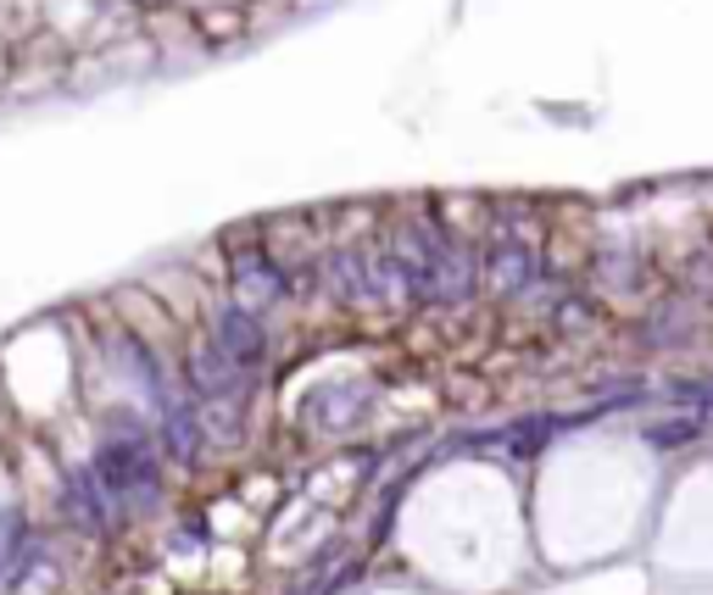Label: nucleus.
I'll use <instances>...</instances> for the list:
<instances>
[{"mask_svg":"<svg viewBox=\"0 0 713 595\" xmlns=\"http://www.w3.org/2000/svg\"><path fill=\"white\" fill-rule=\"evenodd\" d=\"M95 479L107 484L112 501H128V507H157L162 501V473H157V457H151V445L146 434H139V423H118V434L95 451Z\"/></svg>","mask_w":713,"mask_h":595,"instance_id":"f257e3e1","label":"nucleus"},{"mask_svg":"<svg viewBox=\"0 0 713 595\" xmlns=\"http://www.w3.org/2000/svg\"><path fill=\"white\" fill-rule=\"evenodd\" d=\"M212 345L234 362V368H257V357L268 351V334H262V318L251 312V307H218V318H212Z\"/></svg>","mask_w":713,"mask_h":595,"instance_id":"f03ea898","label":"nucleus"},{"mask_svg":"<svg viewBox=\"0 0 713 595\" xmlns=\"http://www.w3.org/2000/svg\"><path fill=\"white\" fill-rule=\"evenodd\" d=\"M234 289L246 295L241 307H268V301H279L284 289H291V273L279 268V257H268V251H241L234 257Z\"/></svg>","mask_w":713,"mask_h":595,"instance_id":"7ed1b4c3","label":"nucleus"},{"mask_svg":"<svg viewBox=\"0 0 713 595\" xmlns=\"http://www.w3.org/2000/svg\"><path fill=\"white\" fill-rule=\"evenodd\" d=\"M189 384H196L207 401H241L246 368H234L218 345H196V351H189Z\"/></svg>","mask_w":713,"mask_h":595,"instance_id":"20e7f679","label":"nucleus"},{"mask_svg":"<svg viewBox=\"0 0 713 595\" xmlns=\"http://www.w3.org/2000/svg\"><path fill=\"white\" fill-rule=\"evenodd\" d=\"M67 512L84 534H107L112 529V495L95 479V468H73L67 473Z\"/></svg>","mask_w":713,"mask_h":595,"instance_id":"39448f33","label":"nucleus"},{"mask_svg":"<svg viewBox=\"0 0 713 595\" xmlns=\"http://www.w3.org/2000/svg\"><path fill=\"white\" fill-rule=\"evenodd\" d=\"M112 357H118V373H128L139 395L168 401V379H162V368L151 362V351H146V339H139V334H128V329L112 334Z\"/></svg>","mask_w":713,"mask_h":595,"instance_id":"423d86ee","label":"nucleus"},{"mask_svg":"<svg viewBox=\"0 0 713 595\" xmlns=\"http://www.w3.org/2000/svg\"><path fill=\"white\" fill-rule=\"evenodd\" d=\"M162 445H168V457L184 462V468L201 457V418H196L189 401H179V395L162 401Z\"/></svg>","mask_w":713,"mask_h":595,"instance_id":"0eeeda50","label":"nucleus"},{"mask_svg":"<svg viewBox=\"0 0 713 595\" xmlns=\"http://www.w3.org/2000/svg\"><path fill=\"white\" fill-rule=\"evenodd\" d=\"M329 284H335V295H341L346 307L373 301V295H379L373 268H368V257H362V251H335V257H329Z\"/></svg>","mask_w":713,"mask_h":595,"instance_id":"6e6552de","label":"nucleus"},{"mask_svg":"<svg viewBox=\"0 0 713 595\" xmlns=\"http://www.w3.org/2000/svg\"><path fill=\"white\" fill-rule=\"evenodd\" d=\"M430 268H435V295L441 301H468L474 295V257L468 251H457V245H446V251H435L430 257Z\"/></svg>","mask_w":713,"mask_h":595,"instance_id":"1a4fd4ad","label":"nucleus"},{"mask_svg":"<svg viewBox=\"0 0 713 595\" xmlns=\"http://www.w3.org/2000/svg\"><path fill=\"white\" fill-rule=\"evenodd\" d=\"M485 273H491V284L502 289V295H513V289H525L530 284V273H536V257L525 251V245H496L491 251V262H485Z\"/></svg>","mask_w":713,"mask_h":595,"instance_id":"9d476101","label":"nucleus"},{"mask_svg":"<svg viewBox=\"0 0 713 595\" xmlns=\"http://www.w3.org/2000/svg\"><path fill=\"white\" fill-rule=\"evenodd\" d=\"M552 434H557V418H518L513 429L496 434V445H507V457H541Z\"/></svg>","mask_w":713,"mask_h":595,"instance_id":"9b49d317","label":"nucleus"},{"mask_svg":"<svg viewBox=\"0 0 713 595\" xmlns=\"http://www.w3.org/2000/svg\"><path fill=\"white\" fill-rule=\"evenodd\" d=\"M652 451H675V445H691V439H702V418H663V423H647V434H641Z\"/></svg>","mask_w":713,"mask_h":595,"instance_id":"f8f14e48","label":"nucleus"},{"mask_svg":"<svg viewBox=\"0 0 713 595\" xmlns=\"http://www.w3.org/2000/svg\"><path fill=\"white\" fill-rule=\"evenodd\" d=\"M669 401H675L686 418H708V412H713V373L675 379V384H669Z\"/></svg>","mask_w":713,"mask_h":595,"instance_id":"ddd939ff","label":"nucleus"},{"mask_svg":"<svg viewBox=\"0 0 713 595\" xmlns=\"http://www.w3.org/2000/svg\"><path fill=\"white\" fill-rule=\"evenodd\" d=\"M23 557H28V523L17 507H7L0 512V573H12Z\"/></svg>","mask_w":713,"mask_h":595,"instance_id":"4468645a","label":"nucleus"},{"mask_svg":"<svg viewBox=\"0 0 713 595\" xmlns=\"http://www.w3.org/2000/svg\"><path fill=\"white\" fill-rule=\"evenodd\" d=\"M686 329H691V318H680L675 307H663V312H657V318H652V323H647L641 334H647L652 345H669V339H680Z\"/></svg>","mask_w":713,"mask_h":595,"instance_id":"2eb2a0df","label":"nucleus"}]
</instances>
